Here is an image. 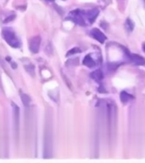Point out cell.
Instances as JSON below:
<instances>
[{
	"label": "cell",
	"instance_id": "cell-1",
	"mask_svg": "<svg viewBox=\"0 0 145 163\" xmlns=\"http://www.w3.org/2000/svg\"><path fill=\"white\" fill-rule=\"evenodd\" d=\"M3 37L6 43L11 45L13 48H19L21 45V42L16 36L15 33L12 30L11 28H4L2 31Z\"/></svg>",
	"mask_w": 145,
	"mask_h": 163
},
{
	"label": "cell",
	"instance_id": "cell-2",
	"mask_svg": "<svg viewBox=\"0 0 145 163\" xmlns=\"http://www.w3.org/2000/svg\"><path fill=\"white\" fill-rule=\"evenodd\" d=\"M67 19H69L74 22L77 23L80 26H85L86 25V16H85V11L76 10V11H71L68 14Z\"/></svg>",
	"mask_w": 145,
	"mask_h": 163
},
{
	"label": "cell",
	"instance_id": "cell-3",
	"mask_svg": "<svg viewBox=\"0 0 145 163\" xmlns=\"http://www.w3.org/2000/svg\"><path fill=\"white\" fill-rule=\"evenodd\" d=\"M50 125L47 124V128L45 131V158H49L51 156V150H52V131L50 128H49Z\"/></svg>",
	"mask_w": 145,
	"mask_h": 163
},
{
	"label": "cell",
	"instance_id": "cell-4",
	"mask_svg": "<svg viewBox=\"0 0 145 163\" xmlns=\"http://www.w3.org/2000/svg\"><path fill=\"white\" fill-rule=\"evenodd\" d=\"M124 51H125V54L127 55L128 58L134 64L138 66L144 65L145 59L144 57H142V56H138V55L137 54H132V53H131V52H130L128 50H126V49H124Z\"/></svg>",
	"mask_w": 145,
	"mask_h": 163
},
{
	"label": "cell",
	"instance_id": "cell-5",
	"mask_svg": "<svg viewBox=\"0 0 145 163\" xmlns=\"http://www.w3.org/2000/svg\"><path fill=\"white\" fill-rule=\"evenodd\" d=\"M40 44H41V39L39 36H34L29 42V49L31 52L33 53H38L40 48Z\"/></svg>",
	"mask_w": 145,
	"mask_h": 163
},
{
	"label": "cell",
	"instance_id": "cell-6",
	"mask_svg": "<svg viewBox=\"0 0 145 163\" xmlns=\"http://www.w3.org/2000/svg\"><path fill=\"white\" fill-rule=\"evenodd\" d=\"M90 36H91L93 39H95L97 41H98V42L101 44H103L105 42V40L107 39L105 34L102 33V31H100L98 28H93V29L90 32Z\"/></svg>",
	"mask_w": 145,
	"mask_h": 163
},
{
	"label": "cell",
	"instance_id": "cell-7",
	"mask_svg": "<svg viewBox=\"0 0 145 163\" xmlns=\"http://www.w3.org/2000/svg\"><path fill=\"white\" fill-rule=\"evenodd\" d=\"M99 14V10L95 8L92 9L90 11H85V16H86V20L88 21L89 24H92L93 22L96 21V19L97 18Z\"/></svg>",
	"mask_w": 145,
	"mask_h": 163
},
{
	"label": "cell",
	"instance_id": "cell-8",
	"mask_svg": "<svg viewBox=\"0 0 145 163\" xmlns=\"http://www.w3.org/2000/svg\"><path fill=\"white\" fill-rule=\"evenodd\" d=\"M12 108H13V115H14V122L15 125L16 126V131H18V126H19V116H20V111L19 108L16 104L12 103Z\"/></svg>",
	"mask_w": 145,
	"mask_h": 163
},
{
	"label": "cell",
	"instance_id": "cell-9",
	"mask_svg": "<svg viewBox=\"0 0 145 163\" xmlns=\"http://www.w3.org/2000/svg\"><path fill=\"white\" fill-rule=\"evenodd\" d=\"M83 64L91 68V67H94L96 66V63H95L94 59L91 57L90 55H87V56H85V57L83 60Z\"/></svg>",
	"mask_w": 145,
	"mask_h": 163
},
{
	"label": "cell",
	"instance_id": "cell-10",
	"mask_svg": "<svg viewBox=\"0 0 145 163\" xmlns=\"http://www.w3.org/2000/svg\"><path fill=\"white\" fill-rule=\"evenodd\" d=\"M90 77L94 80H96L97 82H100V81H102V79H103V74H102V72L101 71L100 69H97V70H95L94 72H92L90 74Z\"/></svg>",
	"mask_w": 145,
	"mask_h": 163
},
{
	"label": "cell",
	"instance_id": "cell-11",
	"mask_svg": "<svg viewBox=\"0 0 145 163\" xmlns=\"http://www.w3.org/2000/svg\"><path fill=\"white\" fill-rule=\"evenodd\" d=\"M120 101L122 102L123 103H126L129 101H131L133 98V97L131 94L127 93L126 91H122L120 95Z\"/></svg>",
	"mask_w": 145,
	"mask_h": 163
},
{
	"label": "cell",
	"instance_id": "cell-12",
	"mask_svg": "<svg viewBox=\"0 0 145 163\" xmlns=\"http://www.w3.org/2000/svg\"><path fill=\"white\" fill-rule=\"evenodd\" d=\"M21 99H22V102L24 104V106H29L30 105V103H31V99L29 98L28 95L25 94V93H21Z\"/></svg>",
	"mask_w": 145,
	"mask_h": 163
},
{
	"label": "cell",
	"instance_id": "cell-13",
	"mask_svg": "<svg viewBox=\"0 0 145 163\" xmlns=\"http://www.w3.org/2000/svg\"><path fill=\"white\" fill-rule=\"evenodd\" d=\"M125 27H126L127 31H129V32H132L133 31L134 23L130 18H127L126 21H125Z\"/></svg>",
	"mask_w": 145,
	"mask_h": 163
},
{
	"label": "cell",
	"instance_id": "cell-14",
	"mask_svg": "<svg viewBox=\"0 0 145 163\" xmlns=\"http://www.w3.org/2000/svg\"><path fill=\"white\" fill-rule=\"evenodd\" d=\"M25 68H26V70L32 75V76H34V67L32 64H29L28 66H25Z\"/></svg>",
	"mask_w": 145,
	"mask_h": 163
},
{
	"label": "cell",
	"instance_id": "cell-15",
	"mask_svg": "<svg viewBox=\"0 0 145 163\" xmlns=\"http://www.w3.org/2000/svg\"><path fill=\"white\" fill-rule=\"evenodd\" d=\"M80 52V50L78 49V48H73L70 51H68L67 52V56H71V55H74V54H76V53H79Z\"/></svg>",
	"mask_w": 145,
	"mask_h": 163
},
{
	"label": "cell",
	"instance_id": "cell-16",
	"mask_svg": "<svg viewBox=\"0 0 145 163\" xmlns=\"http://www.w3.org/2000/svg\"><path fill=\"white\" fill-rule=\"evenodd\" d=\"M46 2H50V3H52V2H54V0H45Z\"/></svg>",
	"mask_w": 145,
	"mask_h": 163
},
{
	"label": "cell",
	"instance_id": "cell-17",
	"mask_svg": "<svg viewBox=\"0 0 145 163\" xmlns=\"http://www.w3.org/2000/svg\"><path fill=\"white\" fill-rule=\"evenodd\" d=\"M144 50L145 51V44H144Z\"/></svg>",
	"mask_w": 145,
	"mask_h": 163
}]
</instances>
